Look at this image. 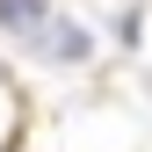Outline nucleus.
I'll use <instances>...</instances> for the list:
<instances>
[{"label": "nucleus", "mask_w": 152, "mask_h": 152, "mask_svg": "<svg viewBox=\"0 0 152 152\" xmlns=\"http://www.w3.org/2000/svg\"><path fill=\"white\" fill-rule=\"evenodd\" d=\"M44 22H51L44 0H0V36H15V44H29Z\"/></svg>", "instance_id": "obj_2"}, {"label": "nucleus", "mask_w": 152, "mask_h": 152, "mask_svg": "<svg viewBox=\"0 0 152 152\" xmlns=\"http://www.w3.org/2000/svg\"><path fill=\"white\" fill-rule=\"evenodd\" d=\"M0 152H15V138H7V145H0Z\"/></svg>", "instance_id": "obj_3"}, {"label": "nucleus", "mask_w": 152, "mask_h": 152, "mask_svg": "<svg viewBox=\"0 0 152 152\" xmlns=\"http://www.w3.org/2000/svg\"><path fill=\"white\" fill-rule=\"evenodd\" d=\"M22 51H29V58H51V65H80V58H87L94 44H87V29L72 22V15H51V22L36 29V36H29Z\"/></svg>", "instance_id": "obj_1"}]
</instances>
